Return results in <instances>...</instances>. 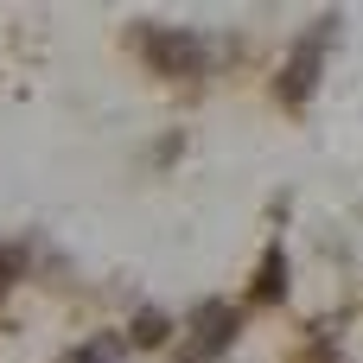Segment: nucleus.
Returning <instances> with one entry per match:
<instances>
[{"label": "nucleus", "mask_w": 363, "mask_h": 363, "mask_svg": "<svg viewBox=\"0 0 363 363\" xmlns=\"http://www.w3.org/2000/svg\"><path fill=\"white\" fill-rule=\"evenodd\" d=\"M134 45H140V57L160 77H179V83L211 77V64L223 57V45L204 26H134Z\"/></svg>", "instance_id": "1"}, {"label": "nucleus", "mask_w": 363, "mask_h": 363, "mask_svg": "<svg viewBox=\"0 0 363 363\" xmlns=\"http://www.w3.org/2000/svg\"><path fill=\"white\" fill-rule=\"evenodd\" d=\"M338 26H345V13H319V19L300 32V45L287 51V64H281V77H274V96H281L287 108H306V102L319 96V77H325V57H332Z\"/></svg>", "instance_id": "2"}, {"label": "nucleus", "mask_w": 363, "mask_h": 363, "mask_svg": "<svg viewBox=\"0 0 363 363\" xmlns=\"http://www.w3.org/2000/svg\"><path fill=\"white\" fill-rule=\"evenodd\" d=\"M185 332H191V363H217L230 345H236L242 313H236L230 300H198L191 319H185Z\"/></svg>", "instance_id": "3"}, {"label": "nucleus", "mask_w": 363, "mask_h": 363, "mask_svg": "<svg viewBox=\"0 0 363 363\" xmlns=\"http://www.w3.org/2000/svg\"><path fill=\"white\" fill-rule=\"evenodd\" d=\"M255 306H274V300H287V242L274 236L268 249H262V268H255V294H249Z\"/></svg>", "instance_id": "4"}, {"label": "nucleus", "mask_w": 363, "mask_h": 363, "mask_svg": "<svg viewBox=\"0 0 363 363\" xmlns=\"http://www.w3.org/2000/svg\"><path fill=\"white\" fill-rule=\"evenodd\" d=\"M64 363H128V345H121L115 332H96V338H83Z\"/></svg>", "instance_id": "5"}, {"label": "nucleus", "mask_w": 363, "mask_h": 363, "mask_svg": "<svg viewBox=\"0 0 363 363\" xmlns=\"http://www.w3.org/2000/svg\"><path fill=\"white\" fill-rule=\"evenodd\" d=\"M128 332H134V345H166V332H172V319H166V313H153V306H147V313H140V319H134V325H128Z\"/></svg>", "instance_id": "6"}]
</instances>
